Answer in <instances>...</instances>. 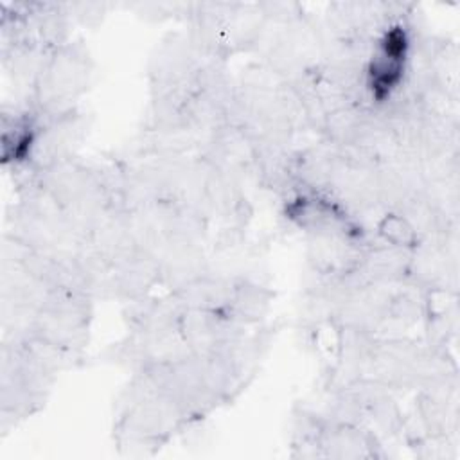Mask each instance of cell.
<instances>
[{"label": "cell", "mask_w": 460, "mask_h": 460, "mask_svg": "<svg viewBox=\"0 0 460 460\" xmlns=\"http://www.w3.org/2000/svg\"><path fill=\"white\" fill-rule=\"evenodd\" d=\"M92 72V56L81 40H70L50 50L27 97L41 115L74 110V101L86 90Z\"/></svg>", "instance_id": "obj_1"}, {"label": "cell", "mask_w": 460, "mask_h": 460, "mask_svg": "<svg viewBox=\"0 0 460 460\" xmlns=\"http://www.w3.org/2000/svg\"><path fill=\"white\" fill-rule=\"evenodd\" d=\"M92 300V296L79 291L65 288L49 289L36 313L31 334L63 349L83 352L88 343Z\"/></svg>", "instance_id": "obj_2"}, {"label": "cell", "mask_w": 460, "mask_h": 460, "mask_svg": "<svg viewBox=\"0 0 460 460\" xmlns=\"http://www.w3.org/2000/svg\"><path fill=\"white\" fill-rule=\"evenodd\" d=\"M205 61L187 34L165 36L147 65L151 95L196 84V75Z\"/></svg>", "instance_id": "obj_3"}, {"label": "cell", "mask_w": 460, "mask_h": 460, "mask_svg": "<svg viewBox=\"0 0 460 460\" xmlns=\"http://www.w3.org/2000/svg\"><path fill=\"white\" fill-rule=\"evenodd\" d=\"M198 156L214 171L243 180L253 172L255 144L241 128L225 124L201 142Z\"/></svg>", "instance_id": "obj_4"}, {"label": "cell", "mask_w": 460, "mask_h": 460, "mask_svg": "<svg viewBox=\"0 0 460 460\" xmlns=\"http://www.w3.org/2000/svg\"><path fill=\"white\" fill-rule=\"evenodd\" d=\"M248 329L232 320L225 311L183 307L178 332L192 354H210L221 345L239 338Z\"/></svg>", "instance_id": "obj_5"}, {"label": "cell", "mask_w": 460, "mask_h": 460, "mask_svg": "<svg viewBox=\"0 0 460 460\" xmlns=\"http://www.w3.org/2000/svg\"><path fill=\"white\" fill-rule=\"evenodd\" d=\"M158 286V259L144 250H137L133 255L115 264L110 273V296H115L124 304L153 295V289Z\"/></svg>", "instance_id": "obj_6"}, {"label": "cell", "mask_w": 460, "mask_h": 460, "mask_svg": "<svg viewBox=\"0 0 460 460\" xmlns=\"http://www.w3.org/2000/svg\"><path fill=\"white\" fill-rule=\"evenodd\" d=\"M160 264V286L176 291L196 277L210 271L203 244L167 241L155 253Z\"/></svg>", "instance_id": "obj_7"}, {"label": "cell", "mask_w": 460, "mask_h": 460, "mask_svg": "<svg viewBox=\"0 0 460 460\" xmlns=\"http://www.w3.org/2000/svg\"><path fill=\"white\" fill-rule=\"evenodd\" d=\"M273 296L275 293L270 288L244 277H235L232 296L225 313L239 325L248 329L252 325H259L266 318Z\"/></svg>", "instance_id": "obj_8"}, {"label": "cell", "mask_w": 460, "mask_h": 460, "mask_svg": "<svg viewBox=\"0 0 460 460\" xmlns=\"http://www.w3.org/2000/svg\"><path fill=\"white\" fill-rule=\"evenodd\" d=\"M235 277L226 275H216L212 271H207L194 280L187 282L172 293L183 307H194V309H210V311H225L232 289H234Z\"/></svg>", "instance_id": "obj_9"}, {"label": "cell", "mask_w": 460, "mask_h": 460, "mask_svg": "<svg viewBox=\"0 0 460 460\" xmlns=\"http://www.w3.org/2000/svg\"><path fill=\"white\" fill-rule=\"evenodd\" d=\"M422 320H424V293L406 284H402L401 288H395L388 300L385 327L397 325L399 329L404 331L417 325Z\"/></svg>", "instance_id": "obj_10"}, {"label": "cell", "mask_w": 460, "mask_h": 460, "mask_svg": "<svg viewBox=\"0 0 460 460\" xmlns=\"http://www.w3.org/2000/svg\"><path fill=\"white\" fill-rule=\"evenodd\" d=\"M372 230L379 241H383L390 246H397V248L411 250L420 241L419 232L415 230L411 221L406 216H402L401 212L381 214L377 217V221L374 223Z\"/></svg>", "instance_id": "obj_11"}, {"label": "cell", "mask_w": 460, "mask_h": 460, "mask_svg": "<svg viewBox=\"0 0 460 460\" xmlns=\"http://www.w3.org/2000/svg\"><path fill=\"white\" fill-rule=\"evenodd\" d=\"M68 13L72 16V20H77L84 25H92L102 20L104 13H106V5L104 4H66Z\"/></svg>", "instance_id": "obj_12"}]
</instances>
